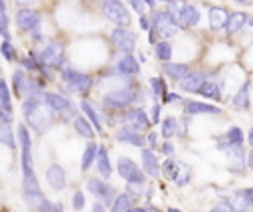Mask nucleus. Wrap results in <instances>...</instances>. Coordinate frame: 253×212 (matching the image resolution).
<instances>
[{
  "instance_id": "obj_1",
  "label": "nucleus",
  "mask_w": 253,
  "mask_h": 212,
  "mask_svg": "<svg viewBox=\"0 0 253 212\" xmlns=\"http://www.w3.org/2000/svg\"><path fill=\"white\" fill-rule=\"evenodd\" d=\"M18 139H20V147H22V184H24V198L26 202L36 208L45 196L40 188V182L36 178V172H34V166H32V139H30V133L24 125L18 127Z\"/></svg>"
},
{
  "instance_id": "obj_2",
  "label": "nucleus",
  "mask_w": 253,
  "mask_h": 212,
  "mask_svg": "<svg viewBox=\"0 0 253 212\" xmlns=\"http://www.w3.org/2000/svg\"><path fill=\"white\" fill-rule=\"evenodd\" d=\"M22 113H24L28 125L36 133H45L53 123V113H51V109L47 105H43V101L26 99L22 103Z\"/></svg>"
},
{
  "instance_id": "obj_3",
  "label": "nucleus",
  "mask_w": 253,
  "mask_h": 212,
  "mask_svg": "<svg viewBox=\"0 0 253 212\" xmlns=\"http://www.w3.org/2000/svg\"><path fill=\"white\" fill-rule=\"evenodd\" d=\"M174 22L176 20L170 14V10H158V12H154V16H152V28H150V38L148 40L154 44L156 42V34H160L164 38H172L178 32V28H176Z\"/></svg>"
},
{
  "instance_id": "obj_4",
  "label": "nucleus",
  "mask_w": 253,
  "mask_h": 212,
  "mask_svg": "<svg viewBox=\"0 0 253 212\" xmlns=\"http://www.w3.org/2000/svg\"><path fill=\"white\" fill-rule=\"evenodd\" d=\"M61 75H63L65 85L75 93H87L93 87V77L87 75V73H81V71H77L73 67H63Z\"/></svg>"
},
{
  "instance_id": "obj_5",
  "label": "nucleus",
  "mask_w": 253,
  "mask_h": 212,
  "mask_svg": "<svg viewBox=\"0 0 253 212\" xmlns=\"http://www.w3.org/2000/svg\"><path fill=\"white\" fill-rule=\"evenodd\" d=\"M136 99V87H123V89H115V91H109L105 97H103V105L107 109H125L128 107L132 101Z\"/></svg>"
},
{
  "instance_id": "obj_6",
  "label": "nucleus",
  "mask_w": 253,
  "mask_h": 212,
  "mask_svg": "<svg viewBox=\"0 0 253 212\" xmlns=\"http://www.w3.org/2000/svg\"><path fill=\"white\" fill-rule=\"evenodd\" d=\"M103 14L109 22H113L117 28H125L130 22V16L126 12V8L123 6V2L119 0H103Z\"/></svg>"
},
{
  "instance_id": "obj_7",
  "label": "nucleus",
  "mask_w": 253,
  "mask_h": 212,
  "mask_svg": "<svg viewBox=\"0 0 253 212\" xmlns=\"http://www.w3.org/2000/svg\"><path fill=\"white\" fill-rule=\"evenodd\" d=\"M117 170H119L121 178L126 180V184H144V180H146L144 172H142V170L136 166V162L130 160L128 157H119V160H117Z\"/></svg>"
},
{
  "instance_id": "obj_8",
  "label": "nucleus",
  "mask_w": 253,
  "mask_h": 212,
  "mask_svg": "<svg viewBox=\"0 0 253 212\" xmlns=\"http://www.w3.org/2000/svg\"><path fill=\"white\" fill-rule=\"evenodd\" d=\"M87 190L95 196V198H99L101 202H105V204H111L113 200H115V188L107 182V180H103V178H91V180H87Z\"/></svg>"
},
{
  "instance_id": "obj_9",
  "label": "nucleus",
  "mask_w": 253,
  "mask_h": 212,
  "mask_svg": "<svg viewBox=\"0 0 253 212\" xmlns=\"http://www.w3.org/2000/svg\"><path fill=\"white\" fill-rule=\"evenodd\" d=\"M42 101H43V105H47L51 111H57V113H61V115L65 113L67 117H71L73 111H75L71 99H69V97H63V95H59V93H43Z\"/></svg>"
},
{
  "instance_id": "obj_10",
  "label": "nucleus",
  "mask_w": 253,
  "mask_h": 212,
  "mask_svg": "<svg viewBox=\"0 0 253 212\" xmlns=\"http://www.w3.org/2000/svg\"><path fill=\"white\" fill-rule=\"evenodd\" d=\"M111 44L119 50V52H125V53H130L134 50V44H136V38L130 30H125V28H117L111 32Z\"/></svg>"
},
{
  "instance_id": "obj_11",
  "label": "nucleus",
  "mask_w": 253,
  "mask_h": 212,
  "mask_svg": "<svg viewBox=\"0 0 253 212\" xmlns=\"http://www.w3.org/2000/svg\"><path fill=\"white\" fill-rule=\"evenodd\" d=\"M42 63H47V65H59L63 61V46L59 42H49L42 52H40V57H38Z\"/></svg>"
},
{
  "instance_id": "obj_12",
  "label": "nucleus",
  "mask_w": 253,
  "mask_h": 212,
  "mask_svg": "<svg viewBox=\"0 0 253 212\" xmlns=\"http://www.w3.org/2000/svg\"><path fill=\"white\" fill-rule=\"evenodd\" d=\"M174 20L180 22L184 28H192L200 22V10L194 4H182L180 10L174 14Z\"/></svg>"
},
{
  "instance_id": "obj_13",
  "label": "nucleus",
  "mask_w": 253,
  "mask_h": 212,
  "mask_svg": "<svg viewBox=\"0 0 253 212\" xmlns=\"http://www.w3.org/2000/svg\"><path fill=\"white\" fill-rule=\"evenodd\" d=\"M16 24L20 30H34L40 26V14L32 8H20L16 12Z\"/></svg>"
},
{
  "instance_id": "obj_14",
  "label": "nucleus",
  "mask_w": 253,
  "mask_h": 212,
  "mask_svg": "<svg viewBox=\"0 0 253 212\" xmlns=\"http://www.w3.org/2000/svg\"><path fill=\"white\" fill-rule=\"evenodd\" d=\"M206 73L204 71H188L182 79H180V85L184 91H190V93H198V89L202 87V83L206 81Z\"/></svg>"
},
{
  "instance_id": "obj_15",
  "label": "nucleus",
  "mask_w": 253,
  "mask_h": 212,
  "mask_svg": "<svg viewBox=\"0 0 253 212\" xmlns=\"http://www.w3.org/2000/svg\"><path fill=\"white\" fill-rule=\"evenodd\" d=\"M140 159H142V172H146V174L152 176V178H158L160 166H158V159H156L154 151L142 149V151H140Z\"/></svg>"
},
{
  "instance_id": "obj_16",
  "label": "nucleus",
  "mask_w": 253,
  "mask_h": 212,
  "mask_svg": "<svg viewBox=\"0 0 253 212\" xmlns=\"http://www.w3.org/2000/svg\"><path fill=\"white\" fill-rule=\"evenodd\" d=\"M243 131L239 127H229L227 133L223 135V139H219V149H231V147H243Z\"/></svg>"
},
{
  "instance_id": "obj_17",
  "label": "nucleus",
  "mask_w": 253,
  "mask_h": 212,
  "mask_svg": "<svg viewBox=\"0 0 253 212\" xmlns=\"http://www.w3.org/2000/svg\"><path fill=\"white\" fill-rule=\"evenodd\" d=\"M117 139L123 141V143L134 145V147H142V145H144V137H142V133L136 131V129H132L130 125L119 129V131H117Z\"/></svg>"
},
{
  "instance_id": "obj_18",
  "label": "nucleus",
  "mask_w": 253,
  "mask_h": 212,
  "mask_svg": "<svg viewBox=\"0 0 253 212\" xmlns=\"http://www.w3.org/2000/svg\"><path fill=\"white\" fill-rule=\"evenodd\" d=\"M45 178H47V184L55 190H61L65 186V170L59 166V164H51L47 170H45Z\"/></svg>"
},
{
  "instance_id": "obj_19",
  "label": "nucleus",
  "mask_w": 253,
  "mask_h": 212,
  "mask_svg": "<svg viewBox=\"0 0 253 212\" xmlns=\"http://www.w3.org/2000/svg\"><path fill=\"white\" fill-rule=\"evenodd\" d=\"M186 113L188 115H219V107L202 103V101H188L186 103Z\"/></svg>"
},
{
  "instance_id": "obj_20",
  "label": "nucleus",
  "mask_w": 253,
  "mask_h": 212,
  "mask_svg": "<svg viewBox=\"0 0 253 212\" xmlns=\"http://www.w3.org/2000/svg\"><path fill=\"white\" fill-rule=\"evenodd\" d=\"M117 71L123 73V75H136L140 71V65L138 61L130 55V53H125L119 61H117Z\"/></svg>"
},
{
  "instance_id": "obj_21",
  "label": "nucleus",
  "mask_w": 253,
  "mask_h": 212,
  "mask_svg": "<svg viewBox=\"0 0 253 212\" xmlns=\"http://www.w3.org/2000/svg\"><path fill=\"white\" fill-rule=\"evenodd\" d=\"M95 160H97V168H99V174L103 176V180L109 178L111 172H113V168H111V160H109V155H107V149L105 147H97Z\"/></svg>"
},
{
  "instance_id": "obj_22",
  "label": "nucleus",
  "mask_w": 253,
  "mask_h": 212,
  "mask_svg": "<svg viewBox=\"0 0 253 212\" xmlns=\"http://www.w3.org/2000/svg\"><path fill=\"white\" fill-rule=\"evenodd\" d=\"M231 202L237 206V208H235L237 212H245V210H249V206L253 204V190L247 188V190H241V192L233 194V196H231ZM233 204H231V206H233Z\"/></svg>"
},
{
  "instance_id": "obj_23",
  "label": "nucleus",
  "mask_w": 253,
  "mask_h": 212,
  "mask_svg": "<svg viewBox=\"0 0 253 212\" xmlns=\"http://www.w3.org/2000/svg\"><path fill=\"white\" fill-rule=\"evenodd\" d=\"M208 18H210V28H211V30H221V28H225V22H227V12H225L223 8L213 6V8H210Z\"/></svg>"
},
{
  "instance_id": "obj_24",
  "label": "nucleus",
  "mask_w": 253,
  "mask_h": 212,
  "mask_svg": "<svg viewBox=\"0 0 253 212\" xmlns=\"http://www.w3.org/2000/svg\"><path fill=\"white\" fill-rule=\"evenodd\" d=\"M126 119L130 121V127L136 129V131H140V129H148V127H150V119L146 117V113H144L142 109H132V111H128Z\"/></svg>"
},
{
  "instance_id": "obj_25",
  "label": "nucleus",
  "mask_w": 253,
  "mask_h": 212,
  "mask_svg": "<svg viewBox=\"0 0 253 212\" xmlns=\"http://www.w3.org/2000/svg\"><path fill=\"white\" fill-rule=\"evenodd\" d=\"M247 16L241 14V12H233V14H227V22H225V30L227 34H237L245 24H247Z\"/></svg>"
},
{
  "instance_id": "obj_26",
  "label": "nucleus",
  "mask_w": 253,
  "mask_h": 212,
  "mask_svg": "<svg viewBox=\"0 0 253 212\" xmlns=\"http://www.w3.org/2000/svg\"><path fill=\"white\" fill-rule=\"evenodd\" d=\"M200 95L208 97V99H213V101H219L221 99V89H219V83L213 81V79H206L202 83V87L198 89Z\"/></svg>"
},
{
  "instance_id": "obj_27",
  "label": "nucleus",
  "mask_w": 253,
  "mask_h": 212,
  "mask_svg": "<svg viewBox=\"0 0 253 212\" xmlns=\"http://www.w3.org/2000/svg\"><path fill=\"white\" fill-rule=\"evenodd\" d=\"M162 69H164V73H166L168 77L180 81V79L190 71V65H186V63H164Z\"/></svg>"
},
{
  "instance_id": "obj_28",
  "label": "nucleus",
  "mask_w": 253,
  "mask_h": 212,
  "mask_svg": "<svg viewBox=\"0 0 253 212\" xmlns=\"http://www.w3.org/2000/svg\"><path fill=\"white\" fill-rule=\"evenodd\" d=\"M81 111L85 113V117L89 119L91 127H95V131H103V125H101V119H99V113L95 111V107L89 103V101H81Z\"/></svg>"
},
{
  "instance_id": "obj_29",
  "label": "nucleus",
  "mask_w": 253,
  "mask_h": 212,
  "mask_svg": "<svg viewBox=\"0 0 253 212\" xmlns=\"http://www.w3.org/2000/svg\"><path fill=\"white\" fill-rule=\"evenodd\" d=\"M249 85H251V81L247 79V81L241 85V89L235 93V97H233V105H235V107H239V109H249Z\"/></svg>"
},
{
  "instance_id": "obj_30",
  "label": "nucleus",
  "mask_w": 253,
  "mask_h": 212,
  "mask_svg": "<svg viewBox=\"0 0 253 212\" xmlns=\"http://www.w3.org/2000/svg\"><path fill=\"white\" fill-rule=\"evenodd\" d=\"M128 208H132V196L130 194H119L115 196L113 200V206H111V212H126Z\"/></svg>"
},
{
  "instance_id": "obj_31",
  "label": "nucleus",
  "mask_w": 253,
  "mask_h": 212,
  "mask_svg": "<svg viewBox=\"0 0 253 212\" xmlns=\"http://www.w3.org/2000/svg\"><path fill=\"white\" fill-rule=\"evenodd\" d=\"M73 127H75V131H77L81 137H85V139H91V137H93V127H91V123H89L85 117L77 115V117L73 119Z\"/></svg>"
},
{
  "instance_id": "obj_32",
  "label": "nucleus",
  "mask_w": 253,
  "mask_h": 212,
  "mask_svg": "<svg viewBox=\"0 0 253 212\" xmlns=\"http://www.w3.org/2000/svg\"><path fill=\"white\" fill-rule=\"evenodd\" d=\"M97 143H87L85 151H83V159H81V170H87L93 162H95V157H97Z\"/></svg>"
},
{
  "instance_id": "obj_33",
  "label": "nucleus",
  "mask_w": 253,
  "mask_h": 212,
  "mask_svg": "<svg viewBox=\"0 0 253 212\" xmlns=\"http://www.w3.org/2000/svg\"><path fill=\"white\" fill-rule=\"evenodd\" d=\"M160 170H162V174H164L168 180H174V182H176V178L180 176V174H178V162H176L174 159H166V160L162 162V168H160Z\"/></svg>"
},
{
  "instance_id": "obj_34",
  "label": "nucleus",
  "mask_w": 253,
  "mask_h": 212,
  "mask_svg": "<svg viewBox=\"0 0 253 212\" xmlns=\"http://www.w3.org/2000/svg\"><path fill=\"white\" fill-rule=\"evenodd\" d=\"M26 79H28V77L24 75L22 69H16V71L12 73V89H14V93H16L18 97H22V89H24Z\"/></svg>"
},
{
  "instance_id": "obj_35",
  "label": "nucleus",
  "mask_w": 253,
  "mask_h": 212,
  "mask_svg": "<svg viewBox=\"0 0 253 212\" xmlns=\"http://www.w3.org/2000/svg\"><path fill=\"white\" fill-rule=\"evenodd\" d=\"M0 145H6L8 149H14L16 147V141H14V133L8 125H0Z\"/></svg>"
},
{
  "instance_id": "obj_36",
  "label": "nucleus",
  "mask_w": 253,
  "mask_h": 212,
  "mask_svg": "<svg viewBox=\"0 0 253 212\" xmlns=\"http://www.w3.org/2000/svg\"><path fill=\"white\" fill-rule=\"evenodd\" d=\"M154 53H156V57H158V59L168 61V59H170V55H172V46H170L168 42H158V44L154 46Z\"/></svg>"
},
{
  "instance_id": "obj_37",
  "label": "nucleus",
  "mask_w": 253,
  "mask_h": 212,
  "mask_svg": "<svg viewBox=\"0 0 253 212\" xmlns=\"http://www.w3.org/2000/svg\"><path fill=\"white\" fill-rule=\"evenodd\" d=\"M176 131H178V121L174 117H166L162 121V135L164 137H172Z\"/></svg>"
},
{
  "instance_id": "obj_38",
  "label": "nucleus",
  "mask_w": 253,
  "mask_h": 212,
  "mask_svg": "<svg viewBox=\"0 0 253 212\" xmlns=\"http://www.w3.org/2000/svg\"><path fill=\"white\" fill-rule=\"evenodd\" d=\"M0 107L12 111V107H10V91H8V85H6L4 79H0Z\"/></svg>"
},
{
  "instance_id": "obj_39",
  "label": "nucleus",
  "mask_w": 253,
  "mask_h": 212,
  "mask_svg": "<svg viewBox=\"0 0 253 212\" xmlns=\"http://www.w3.org/2000/svg\"><path fill=\"white\" fill-rule=\"evenodd\" d=\"M150 87H152L154 95H158V97H164V95L168 93V91H166V83H164L162 77H152V79H150Z\"/></svg>"
},
{
  "instance_id": "obj_40",
  "label": "nucleus",
  "mask_w": 253,
  "mask_h": 212,
  "mask_svg": "<svg viewBox=\"0 0 253 212\" xmlns=\"http://www.w3.org/2000/svg\"><path fill=\"white\" fill-rule=\"evenodd\" d=\"M0 53H2V55H4L8 61H14V59H16V50L12 48V44H10L8 40L0 44Z\"/></svg>"
},
{
  "instance_id": "obj_41",
  "label": "nucleus",
  "mask_w": 253,
  "mask_h": 212,
  "mask_svg": "<svg viewBox=\"0 0 253 212\" xmlns=\"http://www.w3.org/2000/svg\"><path fill=\"white\" fill-rule=\"evenodd\" d=\"M71 202H73V208H75V210H81V208L85 206V194H83L81 190H77V192L73 194V200H71Z\"/></svg>"
},
{
  "instance_id": "obj_42",
  "label": "nucleus",
  "mask_w": 253,
  "mask_h": 212,
  "mask_svg": "<svg viewBox=\"0 0 253 212\" xmlns=\"http://www.w3.org/2000/svg\"><path fill=\"white\" fill-rule=\"evenodd\" d=\"M0 36H4L6 40L10 38V34H8V18H6V14H0Z\"/></svg>"
},
{
  "instance_id": "obj_43",
  "label": "nucleus",
  "mask_w": 253,
  "mask_h": 212,
  "mask_svg": "<svg viewBox=\"0 0 253 212\" xmlns=\"http://www.w3.org/2000/svg\"><path fill=\"white\" fill-rule=\"evenodd\" d=\"M210 212H233V206H231L229 202H219V204H215Z\"/></svg>"
},
{
  "instance_id": "obj_44",
  "label": "nucleus",
  "mask_w": 253,
  "mask_h": 212,
  "mask_svg": "<svg viewBox=\"0 0 253 212\" xmlns=\"http://www.w3.org/2000/svg\"><path fill=\"white\" fill-rule=\"evenodd\" d=\"M12 121V111L0 107V125H8Z\"/></svg>"
},
{
  "instance_id": "obj_45",
  "label": "nucleus",
  "mask_w": 253,
  "mask_h": 212,
  "mask_svg": "<svg viewBox=\"0 0 253 212\" xmlns=\"http://www.w3.org/2000/svg\"><path fill=\"white\" fill-rule=\"evenodd\" d=\"M130 6H132V10H136L140 16H142V12H144V2L142 0H126Z\"/></svg>"
},
{
  "instance_id": "obj_46",
  "label": "nucleus",
  "mask_w": 253,
  "mask_h": 212,
  "mask_svg": "<svg viewBox=\"0 0 253 212\" xmlns=\"http://www.w3.org/2000/svg\"><path fill=\"white\" fill-rule=\"evenodd\" d=\"M22 65L28 67V69H38V67H40L38 61H36L34 57H24V59H22Z\"/></svg>"
},
{
  "instance_id": "obj_47",
  "label": "nucleus",
  "mask_w": 253,
  "mask_h": 212,
  "mask_svg": "<svg viewBox=\"0 0 253 212\" xmlns=\"http://www.w3.org/2000/svg\"><path fill=\"white\" fill-rule=\"evenodd\" d=\"M160 121V105H152V117H150V123H158Z\"/></svg>"
},
{
  "instance_id": "obj_48",
  "label": "nucleus",
  "mask_w": 253,
  "mask_h": 212,
  "mask_svg": "<svg viewBox=\"0 0 253 212\" xmlns=\"http://www.w3.org/2000/svg\"><path fill=\"white\" fill-rule=\"evenodd\" d=\"M178 99H180V95H178V93H166V95L162 97V101H164V103H172V101H178Z\"/></svg>"
},
{
  "instance_id": "obj_49",
  "label": "nucleus",
  "mask_w": 253,
  "mask_h": 212,
  "mask_svg": "<svg viewBox=\"0 0 253 212\" xmlns=\"http://www.w3.org/2000/svg\"><path fill=\"white\" fill-rule=\"evenodd\" d=\"M138 24H140V28H142V30H150V22H148V18H146L144 14L140 16V20H138Z\"/></svg>"
},
{
  "instance_id": "obj_50",
  "label": "nucleus",
  "mask_w": 253,
  "mask_h": 212,
  "mask_svg": "<svg viewBox=\"0 0 253 212\" xmlns=\"http://www.w3.org/2000/svg\"><path fill=\"white\" fill-rule=\"evenodd\" d=\"M146 141H148V145H150V151H154V149L158 147V145H156V133H150Z\"/></svg>"
},
{
  "instance_id": "obj_51",
  "label": "nucleus",
  "mask_w": 253,
  "mask_h": 212,
  "mask_svg": "<svg viewBox=\"0 0 253 212\" xmlns=\"http://www.w3.org/2000/svg\"><path fill=\"white\" fill-rule=\"evenodd\" d=\"M162 153H166V155H174V147H172L170 143H164V145H162Z\"/></svg>"
},
{
  "instance_id": "obj_52",
  "label": "nucleus",
  "mask_w": 253,
  "mask_h": 212,
  "mask_svg": "<svg viewBox=\"0 0 253 212\" xmlns=\"http://www.w3.org/2000/svg\"><path fill=\"white\" fill-rule=\"evenodd\" d=\"M126 212H148L146 208H142V206H134V208H128Z\"/></svg>"
},
{
  "instance_id": "obj_53",
  "label": "nucleus",
  "mask_w": 253,
  "mask_h": 212,
  "mask_svg": "<svg viewBox=\"0 0 253 212\" xmlns=\"http://www.w3.org/2000/svg\"><path fill=\"white\" fill-rule=\"evenodd\" d=\"M49 212H63V206H61V204H53V206L49 208Z\"/></svg>"
},
{
  "instance_id": "obj_54",
  "label": "nucleus",
  "mask_w": 253,
  "mask_h": 212,
  "mask_svg": "<svg viewBox=\"0 0 253 212\" xmlns=\"http://www.w3.org/2000/svg\"><path fill=\"white\" fill-rule=\"evenodd\" d=\"M93 212H103V204L101 202H95L93 204Z\"/></svg>"
},
{
  "instance_id": "obj_55",
  "label": "nucleus",
  "mask_w": 253,
  "mask_h": 212,
  "mask_svg": "<svg viewBox=\"0 0 253 212\" xmlns=\"http://www.w3.org/2000/svg\"><path fill=\"white\" fill-rule=\"evenodd\" d=\"M0 14H6V4H4V0H0Z\"/></svg>"
},
{
  "instance_id": "obj_56",
  "label": "nucleus",
  "mask_w": 253,
  "mask_h": 212,
  "mask_svg": "<svg viewBox=\"0 0 253 212\" xmlns=\"http://www.w3.org/2000/svg\"><path fill=\"white\" fill-rule=\"evenodd\" d=\"M233 2H237V4H241V6H249V4H251L249 0H233Z\"/></svg>"
},
{
  "instance_id": "obj_57",
  "label": "nucleus",
  "mask_w": 253,
  "mask_h": 212,
  "mask_svg": "<svg viewBox=\"0 0 253 212\" xmlns=\"http://www.w3.org/2000/svg\"><path fill=\"white\" fill-rule=\"evenodd\" d=\"M144 4L150 6V8H154V0H144Z\"/></svg>"
},
{
  "instance_id": "obj_58",
  "label": "nucleus",
  "mask_w": 253,
  "mask_h": 212,
  "mask_svg": "<svg viewBox=\"0 0 253 212\" xmlns=\"http://www.w3.org/2000/svg\"><path fill=\"white\" fill-rule=\"evenodd\" d=\"M16 2H18V4H30L32 0H16Z\"/></svg>"
},
{
  "instance_id": "obj_59",
  "label": "nucleus",
  "mask_w": 253,
  "mask_h": 212,
  "mask_svg": "<svg viewBox=\"0 0 253 212\" xmlns=\"http://www.w3.org/2000/svg\"><path fill=\"white\" fill-rule=\"evenodd\" d=\"M168 212H180V210H176V208H168Z\"/></svg>"
},
{
  "instance_id": "obj_60",
  "label": "nucleus",
  "mask_w": 253,
  "mask_h": 212,
  "mask_svg": "<svg viewBox=\"0 0 253 212\" xmlns=\"http://www.w3.org/2000/svg\"><path fill=\"white\" fill-rule=\"evenodd\" d=\"M160 2H172V0H160Z\"/></svg>"
}]
</instances>
